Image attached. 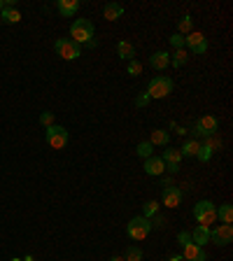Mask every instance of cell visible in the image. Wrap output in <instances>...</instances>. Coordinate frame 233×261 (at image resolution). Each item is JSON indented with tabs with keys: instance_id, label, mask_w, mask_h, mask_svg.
<instances>
[{
	"instance_id": "30",
	"label": "cell",
	"mask_w": 233,
	"mask_h": 261,
	"mask_svg": "<svg viewBox=\"0 0 233 261\" xmlns=\"http://www.w3.org/2000/svg\"><path fill=\"white\" fill-rule=\"evenodd\" d=\"M149 222H152V229H165V226H168V219L161 217V214H154Z\"/></svg>"
},
{
	"instance_id": "35",
	"label": "cell",
	"mask_w": 233,
	"mask_h": 261,
	"mask_svg": "<svg viewBox=\"0 0 233 261\" xmlns=\"http://www.w3.org/2000/svg\"><path fill=\"white\" fill-rule=\"evenodd\" d=\"M177 242H180V247L186 245V242H191V233H189V231H180V233H177Z\"/></svg>"
},
{
	"instance_id": "2",
	"label": "cell",
	"mask_w": 233,
	"mask_h": 261,
	"mask_svg": "<svg viewBox=\"0 0 233 261\" xmlns=\"http://www.w3.org/2000/svg\"><path fill=\"white\" fill-rule=\"evenodd\" d=\"M194 217L201 226H208V229H210V224L217 222V205H214L212 201H198V203L194 205Z\"/></svg>"
},
{
	"instance_id": "15",
	"label": "cell",
	"mask_w": 233,
	"mask_h": 261,
	"mask_svg": "<svg viewBox=\"0 0 233 261\" xmlns=\"http://www.w3.org/2000/svg\"><path fill=\"white\" fill-rule=\"evenodd\" d=\"M191 242H196L198 247H203V245H208L210 242V229L208 226H196L194 231H191Z\"/></svg>"
},
{
	"instance_id": "23",
	"label": "cell",
	"mask_w": 233,
	"mask_h": 261,
	"mask_svg": "<svg viewBox=\"0 0 233 261\" xmlns=\"http://www.w3.org/2000/svg\"><path fill=\"white\" fill-rule=\"evenodd\" d=\"M217 217H219L224 224H231V222H233V208H231L229 203H224L222 208L217 210Z\"/></svg>"
},
{
	"instance_id": "3",
	"label": "cell",
	"mask_w": 233,
	"mask_h": 261,
	"mask_svg": "<svg viewBox=\"0 0 233 261\" xmlns=\"http://www.w3.org/2000/svg\"><path fill=\"white\" fill-rule=\"evenodd\" d=\"M126 233L131 240H145L147 236L152 233V222H149L147 217H142V214H140V217H133L126 226Z\"/></svg>"
},
{
	"instance_id": "41",
	"label": "cell",
	"mask_w": 233,
	"mask_h": 261,
	"mask_svg": "<svg viewBox=\"0 0 233 261\" xmlns=\"http://www.w3.org/2000/svg\"><path fill=\"white\" fill-rule=\"evenodd\" d=\"M0 24H2V21H0Z\"/></svg>"
},
{
	"instance_id": "13",
	"label": "cell",
	"mask_w": 233,
	"mask_h": 261,
	"mask_svg": "<svg viewBox=\"0 0 233 261\" xmlns=\"http://www.w3.org/2000/svg\"><path fill=\"white\" fill-rule=\"evenodd\" d=\"M149 66L159 72H163L168 66H170V54L168 51H154L152 56H149Z\"/></svg>"
},
{
	"instance_id": "26",
	"label": "cell",
	"mask_w": 233,
	"mask_h": 261,
	"mask_svg": "<svg viewBox=\"0 0 233 261\" xmlns=\"http://www.w3.org/2000/svg\"><path fill=\"white\" fill-rule=\"evenodd\" d=\"M154 214H159V203H156V201H147V203L142 205V217L152 219Z\"/></svg>"
},
{
	"instance_id": "40",
	"label": "cell",
	"mask_w": 233,
	"mask_h": 261,
	"mask_svg": "<svg viewBox=\"0 0 233 261\" xmlns=\"http://www.w3.org/2000/svg\"><path fill=\"white\" fill-rule=\"evenodd\" d=\"M12 261H21V259H12Z\"/></svg>"
},
{
	"instance_id": "19",
	"label": "cell",
	"mask_w": 233,
	"mask_h": 261,
	"mask_svg": "<svg viewBox=\"0 0 233 261\" xmlns=\"http://www.w3.org/2000/svg\"><path fill=\"white\" fill-rule=\"evenodd\" d=\"M0 21H7V24H19L21 21V14L17 7H2L0 12Z\"/></svg>"
},
{
	"instance_id": "33",
	"label": "cell",
	"mask_w": 233,
	"mask_h": 261,
	"mask_svg": "<svg viewBox=\"0 0 233 261\" xmlns=\"http://www.w3.org/2000/svg\"><path fill=\"white\" fill-rule=\"evenodd\" d=\"M40 124L45 126V128L54 126V115H51V112H42V115H40Z\"/></svg>"
},
{
	"instance_id": "16",
	"label": "cell",
	"mask_w": 233,
	"mask_h": 261,
	"mask_svg": "<svg viewBox=\"0 0 233 261\" xmlns=\"http://www.w3.org/2000/svg\"><path fill=\"white\" fill-rule=\"evenodd\" d=\"M103 17H105L107 21H116L124 17V7L119 5V2H107L105 10H103Z\"/></svg>"
},
{
	"instance_id": "34",
	"label": "cell",
	"mask_w": 233,
	"mask_h": 261,
	"mask_svg": "<svg viewBox=\"0 0 233 261\" xmlns=\"http://www.w3.org/2000/svg\"><path fill=\"white\" fill-rule=\"evenodd\" d=\"M149 100H152V98L147 96V91H142V94H140V96L136 98V107H145V105H149Z\"/></svg>"
},
{
	"instance_id": "1",
	"label": "cell",
	"mask_w": 233,
	"mask_h": 261,
	"mask_svg": "<svg viewBox=\"0 0 233 261\" xmlns=\"http://www.w3.org/2000/svg\"><path fill=\"white\" fill-rule=\"evenodd\" d=\"M93 24L89 19H75L72 26H70V35H72V42L75 45H84V42H91L93 40Z\"/></svg>"
},
{
	"instance_id": "14",
	"label": "cell",
	"mask_w": 233,
	"mask_h": 261,
	"mask_svg": "<svg viewBox=\"0 0 233 261\" xmlns=\"http://www.w3.org/2000/svg\"><path fill=\"white\" fill-rule=\"evenodd\" d=\"M56 7H58V14H61V17L70 19V17L79 10V0H58Z\"/></svg>"
},
{
	"instance_id": "32",
	"label": "cell",
	"mask_w": 233,
	"mask_h": 261,
	"mask_svg": "<svg viewBox=\"0 0 233 261\" xmlns=\"http://www.w3.org/2000/svg\"><path fill=\"white\" fill-rule=\"evenodd\" d=\"M196 159H201V161H210V159H212V152H210V149H208V147L205 145H201V149H198V154H196Z\"/></svg>"
},
{
	"instance_id": "5",
	"label": "cell",
	"mask_w": 233,
	"mask_h": 261,
	"mask_svg": "<svg viewBox=\"0 0 233 261\" xmlns=\"http://www.w3.org/2000/svg\"><path fill=\"white\" fill-rule=\"evenodd\" d=\"M54 49H56V54L61 58H66V61H75V58L82 56V49H79V45H75L72 40L68 38H61L54 42Z\"/></svg>"
},
{
	"instance_id": "18",
	"label": "cell",
	"mask_w": 233,
	"mask_h": 261,
	"mask_svg": "<svg viewBox=\"0 0 233 261\" xmlns=\"http://www.w3.org/2000/svg\"><path fill=\"white\" fill-rule=\"evenodd\" d=\"M149 142H152V147H163V145L170 142V136H168V131L154 128V131H152V138H149Z\"/></svg>"
},
{
	"instance_id": "11",
	"label": "cell",
	"mask_w": 233,
	"mask_h": 261,
	"mask_svg": "<svg viewBox=\"0 0 233 261\" xmlns=\"http://www.w3.org/2000/svg\"><path fill=\"white\" fill-rule=\"evenodd\" d=\"M165 170V161L161 156H149L145 159V173L152 175V177H159V175H163Z\"/></svg>"
},
{
	"instance_id": "21",
	"label": "cell",
	"mask_w": 233,
	"mask_h": 261,
	"mask_svg": "<svg viewBox=\"0 0 233 261\" xmlns=\"http://www.w3.org/2000/svg\"><path fill=\"white\" fill-rule=\"evenodd\" d=\"M198 149H201V140H186L182 149H180V154L182 156H196L198 154Z\"/></svg>"
},
{
	"instance_id": "12",
	"label": "cell",
	"mask_w": 233,
	"mask_h": 261,
	"mask_svg": "<svg viewBox=\"0 0 233 261\" xmlns=\"http://www.w3.org/2000/svg\"><path fill=\"white\" fill-rule=\"evenodd\" d=\"M182 203V189L177 187H165L163 189V205L165 208H177Z\"/></svg>"
},
{
	"instance_id": "27",
	"label": "cell",
	"mask_w": 233,
	"mask_h": 261,
	"mask_svg": "<svg viewBox=\"0 0 233 261\" xmlns=\"http://www.w3.org/2000/svg\"><path fill=\"white\" fill-rule=\"evenodd\" d=\"M136 152H138V156H140V159H149V156H152V152H154V147H152V142L147 140V142H140V145L136 147Z\"/></svg>"
},
{
	"instance_id": "31",
	"label": "cell",
	"mask_w": 233,
	"mask_h": 261,
	"mask_svg": "<svg viewBox=\"0 0 233 261\" xmlns=\"http://www.w3.org/2000/svg\"><path fill=\"white\" fill-rule=\"evenodd\" d=\"M170 45H173L175 49H185V35H180V33L170 35Z\"/></svg>"
},
{
	"instance_id": "29",
	"label": "cell",
	"mask_w": 233,
	"mask_h": 261,
	"mask_svg": "<svg viewBox=\"0 0 233 261\" xmlns=\"http://www.w3.org/2000/svg\"><path fill=\"white\" fill-rule=\"evenodd\" d=\"M140 72H142V63H140V61H136V58H133V61H128V75L138 77Z\"/></svg>"
},
{
	"instance_id": "4",
	"label": "cell",
	"mask_w": 233,
	"mask_h": 261,
	"mask_svg": "<svg viewBox=\"0 0 233 261\" xmlns=\"http://www.w3.org/2000/svg\"><path fill=\"white\" fill-rule=\"evenodd\" d=\"M170 94H173V79L170 77L159 75V77L149 79V87H147V96L149 98H165Z\"/></svg>"
},
{
	"instance_id": "37",
	"label": "cell",
	"mask_w": 233,
	"mask_h": 261,
	"mask_svg": "<svg viewBox=\"0 0 233 261\" xmlns=\"http://www.w3.org/2000/svg\"><path fill=\"white\" fill-rule=\"evenodd\" d=\"M112 261H124V257H112Z\"/></svg>"
},
{
	"instance_id": "39",
	"label": "cell",
	"mask_w": 233,
	"mask_h": 261,
	"mask_svg": "<svg viewBox=\"0 0 233 261\" xmlns=\"http://www.w3.org/2000/svg\"><path fill=\"white\" fill-rule=\"evenodd\" d=\"M23 261H33V257H26V259H23Z\"/></svg>"
},
{
	"instance_id": "20",
	"label": "cell",
	"mask_w": 233,
	"mask_h": 261,
	"mask_svg": "<svg viewBox=\"0 0 233 261\" xmlns=\"http://www.w3.org/2000/svg\"><path fill=\"white\" fill-rule=\"evenodd\" d=\"M194 30V19H191V14H185L182 19L177 21V33L180 35H189Z\"/></svg>"
},
{
	"instance_id": "24",
	"label": "cell",
	"mask_w": 233,
	"mask_h": 261,
	"mask_svg": "<svg viewBox=\"0 0 233 261\" xmlns=\"http://www.w3.org/2000/svg\"><path fill=\"white\" fill-rule=\"evenodd\" d=\"M165 161V166L170 164H180V159H182V154H180V149H163V156H161Z\"/></svg>"
},
{
	"instance_id": "22",
	"label": "cell",
	"mask_w": 233,
	"mask_h": 261,
	"mask_svg": "<svg viewBox=\"0 0 233 261\" xmlns=\"http://www.w3.org/2000/svg\"><path fill=\"white\" fill-rule=\"evenodd\" d=\"M186 61H189L186 49H175V51H173V58H170V66H175V68H182Z\"/></svg>"
},
{
	"instance_id": "17",
	"label": "cell",
	"mask_w": 233,
	"mask_h": 261,
	"mask_svg": "<svg viewBox=\"0 0 233 261\" xmlns=\"http://www.w3.org/2000/svg\"><path fill=\"white\" fill-rule=\"evenodd\" d=\"M116 54H119V58H124V61H133L136 47H133L131 42H126V40H121V42L116 45Z\"/></svg>"
},
{
	"instance_id": "10",
	"label": "cell",
	"mask_w": 233,
	"mask_h": 261,
	"mask_svg": "<svg viewBox=\"0 0 233 261\" xmlns=\"http://www.w3.org/2000/svg\"><path fill=\"white\" fill-rule=\"evenodd\" d=\"M182 259L185 261H205L208 257H205L203 247H198L196 242H186V245H182Z\"/></svg>"
},
{
	"instance_id": "8",
	"label": "cell",
	"mask_w": 233,
	"mask_h": 261,
	"mask_svg": "<svg viewBox=\"0 0 233 261\" xmlns=\"http://www.w3.org/2000/svg\"><path fill=\"white\" fill-rule=\"evenodd\" d=\"M217 131H219V121H217V117H212V115L201 117L194 124V133H198V136H203V138L214 136Z\"/></svg>"
},
{
	"instance_id": "25",
	"label": "cell",
	"mask_w": 233,
	"mask_h": 261,
	"mask_svg": "<svg viewBox=\"0 0 233 261\" xmlns=\"http://www.w3.org/2000/svg\"><path fill=\"white\" fill-rule=\"evenodd\" d=\"M124 261H142V250H140V247H136V245H131V247H126Z\"/></svg>"
},
{
	"instance_id": "38",
	"label": "cell",
	"mask_w": 233,
	"mask_h": 261,
	"mask_svg": "<svg viewBox=\"0 0 233 261\" xmlns=\"http://www.w3.org/2000/svg\"><path fill=\"white\" fill-rule=\"evenodd\" d=\"M2 7H5V0H0V12H2Z\"/></svg>"
},
{
	"instance_id": "36",
	"label": "cell",
	"mask_w": 233,
	"mask_h": 261,
	"mask_svg": "<svg viewBox=\"0 0 233 261\" xmlns=\"http://www.w3.org/2000/svg\"><path fill=\"white\" fill-rule=\"evenodd\" d=\"M168 261H185V259H182V254H173Z\"/></svg>"
},
{
	"instance_id": "6",
	"label": "cell",
	"mask_w": 233,
	"mask_h": 261,
	"mask_svg": "<svg viewBox=\"0 0 233 261\" xmlns=\"http://www.w3.org/2000/svg\"><path fill=\"white\" fill-rule=\"evenodd\" d=\"M45 138H47V142L54 147V149H63V147L70 142V133L63 128V126H56V124L49 126Z\"/></svg>"
},
{
	"instance_id": "28",
	"label": "cell",
	"mask_w": 233,
	"mask_h": 261,
	"mask_svg": "<svg viewBox=\"0 0 233 261\" xmlns=\"http://www.w3.org/2000/svg\"><path fill=\"white\" fill-rule=\"evenodd\" d=\"M201 145H205L208 149H210V152H217V149L222 147V140H219V138H217V133H214V136H208V138H205Z\"/></svg>"
},
{
	"instance_id": "9",
	"label": "cell",
	"mask_w": 233,
	"mask_h": 261,
	"mask_svg": "<svg viewBox=\"0 0 233 261\" xmlns=\"http://www.w3.org/2000/svg\"><path fill=\"white\" fill-rule=\"evenodd\" d=\"M233 240V226L231 224H219L217 229L210 231V242L214 245H229Z\"/></svg>"
},
{
	"instance_id": "7",
	"label": "cell",
	"mask_w": 233,
	"mask_h": 261,
	"mask_svg": "<svg viewBox=\"0 0 233 261\" xmlns=\"http://www.w3.org/2000/svg\"><path fill=\"white\" fill-rule=\"evenodd\" d=\"M185 47L191 49V54H196V56H203L205 51H208V38H205L203 33L191 30L189 35H185Z\"/></svg>"
}]
</instances>
